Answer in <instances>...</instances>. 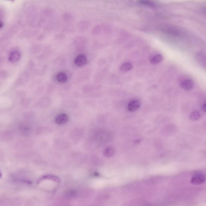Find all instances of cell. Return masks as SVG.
I'll use <instances>...</instances> for the list:
<instances>
[{
	"label": "cell",
	"instance_id": "1",
	"mask_svg": "<svg viewBox=\"0 0 206 206\" xmlns=\"http://www.w3.org/2000/svg\"><path fill=\"white\" fill-rule=\"evenodd\" d=\"M205 178V176L203 173H197L194 175L192 177L191 180V182L195 185H199L204 182Z\"/></svg>",
	"mask_w": 206,
	"mask_h": 206
},
{
	"label": "cell",
	"instance_id": "2",
	"mask_svg": "<svg viewBox=\"0 0 206 206\" xmlns=\"http://www.w3.org/2000/svg\"><path fill=\"white\" fill-rule=\"evenodd\" d=\"M180 85L182 89L185 90H189L193 87L194 84L192 79L185 78L181 81Z\"/></svg>",
	"mask_w": 206,
	"mask_h": 206
},
{
	"label": "cell",
	"instance_id": "3",
	"mask_svg": "<svg viewBox=\"0 0 206 206\" xmlns=\"http://www.w3.org/2000/svg\"><path fill=\"white\" fill-rule=\"evenodd\" d=\"M196 59L198 63L202 67L206 68V53L203 52H199L196 55Z\"/></svg>",
	"mask_w": 206,
	"mask_h": 206
},
{
	"label": "cell",
	"instance_id": "4",
	"mask_svg": "<svg viewBox=\"0 0 206 206\" xmlns=\"http://www.w3.org/2000/svg\"><path fill=\"white\" fill-rule=\"evenodd\" d=\"M87 58L84 55H79L75 58V63L78 67H82L87 63Z\"/></svg>",
	"mask_w": 206,
	"mask_h": 206
},
{
	"label": "cell",
	"instance_id": "5",
	"mask_svg": "<svg viewBox=\"0 0 206 206\" xmlns=\"http://www.w3.org/2000/svg\"><path fill=\"white\" fill-rule=\"evenodd\" d=\"M68 116L67 114H62L57 116L55 119V121L59 125H62L65 123L68 120Z\"/></svg>",
	"mask_w": 206,
	"mask_h": 206
},
{
	"label": "cell",
	"instance_id": "6",
	"mask_svg": "<svg viewBox=\"0 0 206 206\" xmlns=\"http://www.w3.org/2000/svg\"><path fill=\"white\" fill-rule=\"evenodd\" d=\"M140 107V102L137 100H133L128 105V108L129 111L134 112L139 109Z\"/></svg>",
	"mask_w": 206,
	"mask_h": 206
},
{
	"label": "cell",
	"instance_id": "7",
	"mask_svg": "<svg viewBox=\"0 0 206 206\" xmlns=\"http://www.w3.org/2000/svg\"><path fill=\"white\" fill-rule=\"evenodd\" d=\"M20 58V54L18 51H14L11 53L10 55L9 60L12 62H17Z\"/></svg>",
	"mask_w": 206,
	"mask_h": 206
},
{
	"label": "cell",
	"instance_id": "8",
	"mask_svg": "<svg viewBox=\"0 0 206 206\" xmlns=\"http://www.w3.org/2000/svg\"><path fill=\"white\" fill-rule=\"evenodd\" d=\"M162 60V56L161 55L157 54L152 58L150 60V62L152 64H156L161 62Z\"/></svg>",
	"mask_w": 206,
	"mask_h": 206
},
{
	"label": "cell",
	"instance_id": "9",
	"mask_svg": "<svg viewBox=\"0 0 206 206\" xmlns=\"http://www.w3.org/2000/svg\"><path fill=\"white\" fill-rule=\"evenodd\" d=\"M57 79L60 83H65L67 80V76L64 73H60L57 75Z\"/></svg>",
	"mask_w": 206,
	"mask_h": 206
},
{
	"label": "cell",
	"instance_id": "10",
	"mask_svg": "<svg viewBox=\"0 0 206 206\" xmlns=\"http://www.w3.org/2000/svg\"><path fill=\"white\" fill-rule=\"evenodd\" d=\"M114 152H115V149L114 148L110 147L107 148L105 150L104 155L106 157H110L113 156Z\"/></svg>",
	"mask_w": 206,
	"mask_h": 206
},
{
	"label": "cell",
	"instance_id": "11",
	"mask_svg": "<svg viewBox=\"0 0 206 206\" xmlns=\"http://www.w3.org/2000/svg\"><path fill=\"white\" fill-rule=\"evenodd\" d=\"M139 3L143 6H148L150 7H155V4L152 2L149 1H139Z\"/></svg>",
	"mask_w": 206,
	"mask_h": 206
},
{
	"label": "cell",
	"instance_id": "12",
	"mask_svg": "<svg viewBox=\"0 0 206 206\" xmlns=\"http://www.w3.org/2000/svg\"><path fill=\"white\" fill-rule=\"evenodd\" d=\"M200 114L198 111H194L192 112L190 114V119L192 120L195 121L198 120L200 118Z\"/></svg>",
	"mask_w": 206,
	"mask_h": 206
},
{
	"label": "cell",
	"instance_id": "13",
	"mask_svg": "<svg viewBox=\"0 0 206 206\" xmlns=\"http://www.w3.org/2000/svg\"><path fill=\"white\" fill-rule=\"evenodd\" d=\"M132 66L131 64L127 62V63H124L122 66L121 67V70L123 72H126L127 71H130L132 68Z\"/></svg>",
	"mask_w": 206,
	"mask_h": 206
},
{
	"label": "cell",
	"instance_id": "14",
	"mask_svg": "<svg viewBox=\"0 0 206 206\" xmlns=\"http://www.w3.org/2000/svg\"><path fill=\"white\" fill-rule=\"evenodd\" d=\"M202 110H203L204 112H206V102L204 104L203 106H202Z\"/></svg>",
	"mask_w": 206,
	"mask_h": 206
},
{
	"label": "cell",
	"instance_id": "15",
	"mask_svg": "<svg viewBox=\"0 0 206 206\" xmlns=\"http://www.w3.org/2000/svg\"><path fill=\"white\" fill-rule=\"evenodd\" d=\"M3 23L2 22V21H1V23H0V28H2V27L3 26Z\"/></svg>",
	"mask_w": 206,
	"mask_h": 206
}]
</instances>
